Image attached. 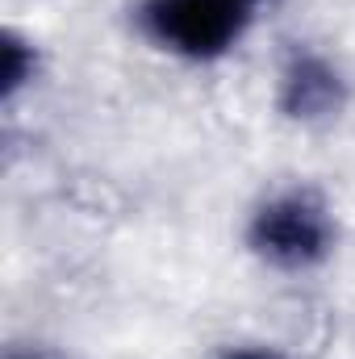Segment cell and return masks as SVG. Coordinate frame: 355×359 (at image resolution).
Here are the masks:
<instances>
[{"mask_svg": "<svg viewBox=\"0 0 355 359\" xmlns=\"http://www.w3.org/2000/svg\"><path fill=\"white\" fill-rule=\"evenodd\" d=\"M4 359H63V355L51 351V347H8Z\"/></svg>", "mask_w": 355, "mask_h": 359, "instance_id": "5b68a950", "label": "cell"}, {"mask_svg": "<svg viewBox=\"0 0 355 359\" xmlns=\"http://www.w3.org/2000/svg\"><path fill=\"white\" fill-rule=\"evenodd\" d=\"M217 359H280L276 351H260V347H239V351H222Z\"/></svg>", "mask_w": 355, "mask_h": 359, "instance_id": "8992f818", "label": "cell"}, {"mask_svg": "<svg viewBox=\"0 0 355 359\" xmlns=\"http://www.w3.org/2000/svg\"><path fill=\"white\" fill-rule=\"evenodd\" d=\"M34 67H38V55L34 46L21 38V34H4L0 42V92L4 96H17V88H25L34 80Z\"/></svg>", "mask_w": 355, "mask_h": 359, "instance_id": "277c9868", "label": "cell"}, {"mask_svg": "<svg viewBox=\"0 0 355 359\" xmlns=\"http://www.w3.org/2000/svg\"><path fill=\"white\" fill-rule=\"evenodd\" d=\"M347 84L322 55H293L280 76V109L293 121H326L343 109Z\"/></svg>", "mask_w": 355, "mask_h": 359, "instance_id": "3957f363", "label": "cell"}, {"mask_svg": "<svg viewBox=\"0 0 355 359\" xmlns=\"http://www.w3.org/2000/svg\"><path fill=\"white\" fill-rule=\"evenodd\" d=\"M255 8L260 0H147L142 25L184 59H217L243 38Z\"/></svg>", "mask_w": 355, "mask_h": 359, "instance_id": "7a4b0ae2", "label": "cell"}, {"mask_svg": "<svg viewBox=\"0 0 355 359\" xmlns=\"http://www.w3.org/2000/svg\"><path fill=\"white\" fill-rule=\"evenodd\" d=\"M247 243L267 264H276L284 271H301L330 255L335 222H330V209L314 192L293 188V192H280V196H272L255 209Z\"/></svg>", "mask_w": 355, "mask_h": 359, "instance_id": "6da1fadb", "label": "cell"}]
</instances>
